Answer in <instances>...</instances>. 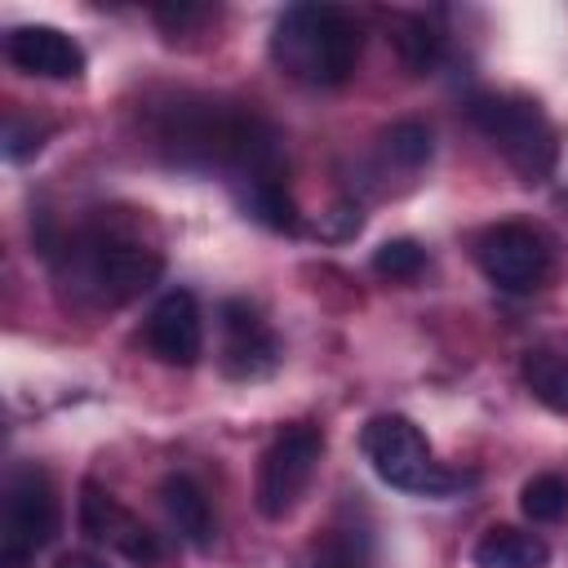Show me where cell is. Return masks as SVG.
Segmentation results:
<instances>
[{
  "label": "cell",
  "mask_w": 568,
  "mask_h": 568,
  "mask_svg": "<svg viewBox=\"0 0 568 568\" xmlns=\"http://www.w3.org/2000/svg\"><path fill=\"white\" fill-rule=\"evenodd\" d=\"M271 58L302 84L333 89L359 62V27L337 4H293L271 31Z\"/></svg>",
  "instance_id": "cell-1"
},
{
  "label": "cell",
  "mask_w": 568,
  "mask_h": 568,
  "mask_svg": "<svg viewBox=\"0 0 568 568\" xmlns=\"http://www.w3.org/2000/svg\"><path fill=\"white\" fill-rule=\"evenodd\" d=\"M470 120L524 182H546L555 173L559 133L537 102L510 93H479L470 102Z\"/></svg>",
  "instance_id": "cell-2"
},
{
  "label": "cell",
  "mask_w": 568,
  "mask_h": 568,
  "mask_svg": "<svg viewBox=\"0 0 568 568\" xmlns=\"http://www.w3.org/2000/svg\"><path fill=\"white\" fill-rule=\"evenodd\" d=\"M359 448L368 457V466L377 470L382 484L390 488H404V493H430V497H444L457 475H444L430 457V444L426 435L399 417V413H377L364 422L359 430Z\"/></svg>",
  "instance_id": "cell-3"
},
{
  "label": "cell",
  "mask_w": 568,
  "mask_h": 568,
  "mask_svg": "<svg viewBox=\"0 0 568 568\" xmlns=\"http://www.w3.org/2000/svg\"><path fill=\"white\" fill-rule=\"evenodd\" d=\"M324 457V430L311 426V422H293L284 426L262 462H257V479H253V506L262 519H284L297 510L302 493L311 488L315 479V466Z\"/></svg>",
  "instance_id": "cell-4"
},
{
  "label": "cell",
  "mask_w": 568,
  "mask_h": 568,
  "mask_svg": "<svg viewBox=\"0 0 568 568\" xmlns=\"http://www.w3.org/2000/svg\"><path fill=\"white\" fill-rule=\"evenodd\" d=\"M475 257H479V271L501 293H532L550 275V248L524 222H497V226H488L479 235Z\"/></svg>",
  "instance_id": "cell-5"
},
{
  "label": "cell",
  "mask_w": 568,
  "mask_h": 568,
  "mask_svg": "<svg viewBox=\"0 0 568 568\" xmlns=\"http://www.w3.org/2000/svg\"><path fill=\"white\" fill-rule=\"evenodd\" d=\"M58 532V493L44 470L27 466L9 479L4 488V519H0V550L13 555H36L53 541Z\"/></svg>",
  "instance_id": "cell-6"
},
{
  "label": "cell",
  "mask_w": 568,
  "mask_h": 568,
  "mask_svg": "<svg viewBox=\"0 0 568 568\" xmlns=\"http://www.w3.org/2000/svg\"><path fill=\"white\" fill-rule=\"evenodd\" d=\"M75 519H80V532H84V537L106 541L111 550H120V555L133 559V564H155V559L164 555L160 537H155L133 510H124L106 488H98V484H84V488H80V510H75Z\"/></svg>",
  "instance_id": "cell-7"
},
{
  "label": "cell",
  "mask_w": 568,
  "mask_h": 568,
  "mask_svg": "<svg viewBox=\"0 0 568 568\" xmlns=\"http://www.w3.org/2000/svg\"><path fill=\"white\" fill-rule=\"evenodd\" d=\"M275 364H280V346H275V333L266 328V320L240 297L222 302V368H226V377L253 382V377H266Z\"/></svg>",
  "instance_id": "cell-8"
},
{
  "label": "cell",
  "mask_w": 568,
  "mask_h": 568,
  "mask_svg": "<svg viewBox=\"0 0 568 568\" xmlns=\"http://www.w3.org/2000/svg\"><path fill=\"white\" fill-rule=\"evenodd\" d=\"M146 346L155 351V359L191 368L204 355V320H200V302L186 288H169L151 315H146Z\"/></svg>",
  "instance_id": "cell-9"
},
{
  "label": "cell",
  "mask_w": 568,
  "mask_h": 568,
  "mask_svg": "<svg viewBox=\"0 0 568 568\" xmlns=\"http://www.w3.org/2000/svg\"><path fill=\"white\" fill-rule=\"evenodd\" d=\"M4 58L27 71V75H40V80H75L84 71V49L58 31V27H44V22H27V27H13L4 36Z\"/></svg>",
  "instance_id": "cell-10"
},
{
  "label": "cell",
  "mask_w": 568,
  "mask_h": 568,
  "mask_svg": "<svg viewBox=\"0 0 568 568\" xmlns=\"http://www.w3.org/2000/svg\"><path fill=\"white\" fill-rule=\"evenodd\" d=\"M89 284L106 297V302H129L138 297L142 288L155 284L160 275V253L142 248V244H98L89 253V266H84Z\"/></svg>",
  "instance_id": "cell-11"
},
{
  "label": "cell",
  "mask_w": 568,
  "mask_h": 568,
  "mask_svg": "<svg viewBox=\"0 0 568 568\" xmlns=\"http://www.w3.org/2000/svg\"><path fill=\"white\" fill-rule=\"evenodd\" d=\"M160 501H164V515H169V524L178 528V537H186L195 550H209V546H213L217 524H213L209 497L200 493L195 479H186V475H169V479L160 484Z\"/></svg>",
  "instance_id": "cell-12"
},
{
  "label": "cell",
  "mask_w": 568,
  "mask_h": 568,
  "mask_svg": "<svg viewBox=\"0 0 568 568\" xmlns=\"http://www.w3.org/2000/svg\"><path fill=\"white\" fill-rule=\"evenodd\" d=\"M546 564H550V546L515 524H493L475 541V568H546Z\"/></svg>",
  "instance_id": "cell-13"
},
{
  "label": "cell",
  "mask_w": 568,
  "mask_h": 568,
  "mask_svg": "<svg viewBox=\"0 0 568 568\" xmlns=\"http://www.w3.org/2000/svg\"><path fill=\"white\" fill-rule=\"evenodd\" d=\"M390 44H395L399 62H404L413 75H426V71L439 62L444 36H439V31H435L426 18L404 13V18H395V22H390Z\"/></svg>",
  "instance_id": "cell-14"
},
{
  "label": "cell",
  "mask_w": 568,
  "mask_h": 568,
  "mask_svg": "<svg viewBox=\"0 0 568 568\" xmlns=\"http://www.w3.org/2000/svg\"><path fill=\"white\" fill-rule=\"evenodd\" d=\"M524 382L532 386V395L559 413H568V355L537 346L524 355Z\"/></svg>",
  "instance_id": "cell-15"
},
{
  "label": "cell",
  "mask_w": 568,
  "mask_h": 568,
  "mask_svg": "<svg viewBox=\"0 0 568 568\" xmlns=\"http://www.w3.org/2000/svg\"><path fill=\"white\" fill-rule=\"evenodd\" d=\"M244 209H248L262 226H271V231H297V226H302L297 204H293V195L284 191L280 178H253L248 191H244Z\"/></svg>",
  "instance_id": "cell-16"
},
{
  "label": "cell",
  "mask_w": 568,
  "mask_h": 568,
  "mask_svg": "<svg viewBox=\"0 0 568 568\" xmlns=\"http://www.w3.org/2000/svg\"><path fill=\"white\" fill-rule=\"evenodd\" d=\"M519 510L532 524H555L568 515V479L564 475H532L519 488Z\"/></svg>",
  "instance_id": "cell-17"
},
{
  "label": "cell",
  "mask_w": 568,
  "mask_h": 568,
  "mask_svg": "<svg viewBox=\"0 0 568 568\" xmlns=\"http://www.w3.org/2000/svg\"><path fill=\"white\" fill-rule=\"evenodd\" d=\"M382 151L399 164V169H422L430 160V129L422 120H395L382 133Z\"/></svg>",
  "instance_id": "cell-18"
},
{
  "label": "cell",
  "mask_w": 568,
  "mask_h": 568,
  "mask_svg": "<svg viewBox=\"0 0 568 568\" xmlns=\"http://www.w3.org/2000/svg\"><path fill=\"white\" fill-rule=\"evenodd\" d=\"M373 271H377L382 280H417V275L426 271V248H422L417 240H408V235L386 240V244L373 253Z\"/></svg>",
  "instance_id": "cell-19"
},
{
  "label": "cell",
  "mask_w": 568,
  "mask_h": 568,
  "mask_svg": "<svg viewBox=\"0 0 568 568\" xmlns=\"http://www.w3.org/2000/svg\"><path fill=\"white\" fill-rule=\"evenodd\" d=\"M359 226H364L359 204H333V209L320 217L315 235H324V240H351V235H359Z\"/></svg>",
  "instance_id": "cell-20"
},
{
  "label": "cell",
  "mask_w": 568,
  "mask_h": 568,
  "mask_svg": "<svg viewBox=\"0 0 568 568\" xmlns=\"http://www.w3.org/2000/svg\"><path fill=\"white\" fill-rule=\"evenodd\" d=\"M200 18H209V9H200V4H169V9H155V22L169 27V31H182V27L200 22Z\"/></svg>",
  "instance_id": "cell-21"
},
{
  "label": "cell",
  "mask_w": 568,
  "mask_h": 568,
  "mask_svg": "<svg viewBox=\"0 0 568 568\" xmlns=\"http://www.w3.org/2000/svg\"><path fill=\"white\" fill-rule=\"evenodd\" d=\"M53 568H106V564L98 555H89V550H67V555L53 559Z\"/></svg>",
  "instance_id": "cell-22"
},
{
  "label": "cell",
  "mask_w": 568,
  "mask_h": 568,
  "mask_svg": "<svg viewBox=\"0 0 568 568\" xmlns=\"http://www.w3.org/2000/svg\"><path fill=\"white\" fill-rule=\"evenodd\" d=\"M324 568H359L351 555H333V559H324Z\"/></svg>",
  "instance_id": "cell-23"
}]
</instances>
